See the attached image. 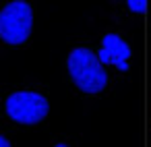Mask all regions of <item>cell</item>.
Returning a JSON list of instances; mask_svg holds the SVG:
<instances>
[{
    "mask_svg": "<svg viewBox=\"0 0 151 147\" xmlns=\"http://www.w3.org/2000/svg\"><path fill=\"white\" fill-rule=\"evenodd\" d=\"M66 71L70 81L83 93L95 95L108 85V73L104 68V62L99 60L97 52L89 48H75L66 56Z\"/></svg>",
    "mask_w": 151,
    "mask_h": 147,
    "instance_id": "6da1fadb",
    "label": "cell"
},
{
    "mask_svg": "<svg viewBox=\"0 0 151 147\" xmlns=\"http://www.w3.org/2000/svg\"><path fill=\"white\" fill-rule=\"evenodd\" d=\"M52 147H68L66 143H56V145H52Z\"/></svg>",
    "mask_w": 151,
    "mask_h": 147,
    "instance_id": "52a82bcc",
    "label": "cell"
},
{
    "mask_svg": "<svg viewBox=\"0 0 151 147\" xmlns=\"http://www.w3.org/2000/svg\"><path fill=\"white\" fill-rule=\"evenodd\" d=\"M33 29V9L25 0H13L0 11V40L9 46H21Z\"/></svg>",
    "mask_w": 151,
    "mask_h": 147,
    "instance_id": "7a4b0ae2",
    "label": "cell"
},
{
    "mask_svg": "<svg viewBox=\"0 0 151 147\" xmlns=\"http://www.w3.org/2000/svg\"><path fill=\"white\" fill-rule=\"evenodd\" d=\"M126 4L132 13H145L147 9V0H126Z\"/></svg>",
    "mask_w": 151,
    "mask_h": 147,
    "instance_id": "5b68a950",
    "label": "cell"
},
{
    "mask_svg": "<svg viewBox=\"0 0 151 147\" xmlns=\"http://www.w3.org/2000/svg\"><path fill=\"white\" fill-rule=\"evenodd\" d=\"M4 112L17 124H37L50 112V102L37 91H13L4 102Z\"/></svg>",
    "mask_w": 151,
    "mask_h": 147,
    "instance_id": "3957f363",
    "label": "cell"
},
{
    "mask_svg": "<svg viewBox=\"0 0 151 147\" xmlns=\"http://www.w3.org/2000/svg\"><path fill=\"white\" fill-rule=\"evenodd\" d=\"M0 147H11V141L6 137H2V135H0Z\"/></svg>",
    "mask_w": 151,
    "mask_h": 147,
    "instance_id": "8992f818",
    "label": "cell"
},
{
    "mask_svg": "<svg viewBox=\"0 0 151 147\" xmlns=\"http://www.w3.org/2000/svg\"><path fill=\"white\" fill-rule=\"evenodd\" d=\"M130 54H132L130 46L118 33H106L101 37V48H99L97 56L104 64H114L118 71H128L130 68Z\"/></svg>",
    "mask_w": 151,
    "mask_h": 147,
    "instance_id": "277c9868",
    "label": "cell"
}]
</instances>
